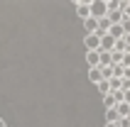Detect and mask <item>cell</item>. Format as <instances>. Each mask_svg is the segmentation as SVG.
<instances>
[{
	"label": "cell",
	"mask_w": 130,
	"mask_h": 127,
	"mask_svg": "<svg viewBox=\"0 0 130 127\" xmlns=\"http://www.w3.org/2000/svg\"><path fill=\"white\" fill-rule=\"evenodd\" d=\"M91 17H96V20L108 17V3H91Z\"/></svg>",
	"instance_id": "1"
},
{
	"label": "cell",
	"mask_w": 130,
	"mask_h": 127,
	"mask_svg": "<svg viewBox=\"0 0 130 127\" xmlns=\"http://www.w3.org/2000/svg\"><path fill=\"white\" fill-rule=\"evenodd\" d=\"M86 51H101V34H86Z\"/></svg>",
	"instance_id": "2"
},
{
	"label": "cell",
	"mask_w": 130,
	"mask_h": 127,
	"mask_svg": "<svg viewBox=\"0 0 130 127\" xmlns=\"http://www.w3.org/2000/svg\"><path fill=\"white\" fill-rule=\"evenodd\" d=\"M86 61H88V69H98L101 66V51H86Z\"/></svg>",
	"instance_id": "3"
},
{
	"label": "cell",
	"mask_w": 130,
	"mask_h": 127,
	"mask_svg": "<svg viewBox=\"0 0 130 127\" xmlns=\"http://www.w3.org/2000/svg\"><path fill=\"white\" fill-rule=\"evenodd\" d=\"M88 81H93L96 86H98V83H103V81H106V76H103L101 66H98V69H88Z\"/></svg>",
	"instance_id": "4"
},
{
	"label": "cell",
	"mask_w": 130,
	"mask_h": 127,
	"mask_svg": "<svg viewBox=\"0 0 130 127\" xmlns=\"http://www.w3.org/2000/svg\"><path fill=\"white\" fill-rule=\"evenodd\" d=\"M84 29H86V34H98V20L96 17L84 20Z\"/></svg>",
	"instance_id": "5"
},
{
	"label": "cell",
	"mask_w": 130,
	"mask_h": 127,
	"mask_svg": "<svg viewBox=\"0 0 130 127\" xmlns=\"http://www.w3.org/2000/svg\"><path fill=\"white\" fill-rule=\"evenodd\" d=\"M76 12H79L81 20H88L91 17V3H79L76 5Z\"/></svg>",
	"instance_id": "6"
},
{
	"label": "cell",
	"mask_w": 130,
	"mask_h": 127,
	"mask_svg": "<svg viewBox=\"0 0 130 127\" xmlns=\"http://www.w3.org/2000/svg\"><path fill=\"white\" fill-rule=\"evenodd\" d=\"M116 110H118V115H120V120H125V117L130 115V103H125V100H123V103H118Z\"/></svg>",
	"instance_id": "7"
},
{
	"label": "cell",
	"mask_w": 130,
	"mask_h": 127,
	"mask_svg": "<svg viewBox=\"0 0 130 127\" xmlns=\"http://www.w3.org/2000/svg\"><path fill=\"white\" fill-rule=\"evenodd\" d=\"M106 120L110 122V125H116V122H120V115H118L116 108H110V110H106Z\"/></svg>",
	"instance_id": "8"
},
{
	"label": "cell",
	"mask_w": 130,
	"mask_h": 127,
	"mask_svg": "<svg viewBox=\"0 0 130 127\" xmlns=\"http://www.w3.org/2000/svg\"><path fill=\"white\" fill-rule=\"evenodd\" d=\"M98 91H101L103 95H110V93H113V91H110V81H103V83H98Z\"/></svg>",
	"instance_id": "9"
},
{
	"label": "cell",
	"mask_w": 130,
	"mask_h": 127,
	"mask_svg": "<svg viewBox=\"0 0 130 127\" xmlns=\"http://www.w3.org/2000/svg\"><path fill=\"white\" fill-rule=\"evenodd\" d=\"M106 127H120V125H118V122H116V125H110V122H106Z\"/></svg>",
	"instance_id": "10"
},
{
	"label": "cell",
	"mask_w": 130,
	"mask_h": 127,
	"mask_svg": "<svg viewBox=\"0 0 130 127\" xmlns=\"http://www.w3.org/2000/svg\"><path fill=\"white\" fill-rule=\"evenodd\" d=\"M0 127H7V125H5V122H3V120H0Z\"/></svg>",
	"instance_id": "11"
},
{
	"label": "cell",
	"mask_w": 130,
	"mask_h": 127,
	"mask_svg": "<svg viewBox=\"0 0 130 127\" xmlns=\"http://www.w3.org/2000/svg\"><path fill=\"white\" fill-rule=\"evenodd\" d=\"M128 54H130V51H128Z\"/></svg>",
	"instance_id": "12"
}]
</instances>
